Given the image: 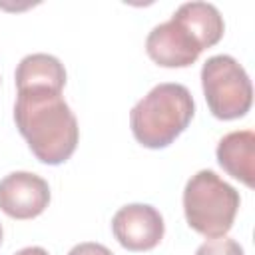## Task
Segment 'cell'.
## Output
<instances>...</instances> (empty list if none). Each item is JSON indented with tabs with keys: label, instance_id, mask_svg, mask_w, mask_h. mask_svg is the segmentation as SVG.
Listing matches in <instances>:
<instances>
[{
	"label": "cell",
	"instance_id": "obj_7",
	"mask_svg": "<svg viewBox=\"0 0 255 255\" xmlns=\"http://www.w3.org/2000/svg\"><path fill=\"white\" fill-rule=\"evenodd\" d=\"M50 203L46 179L30 171H14L0 179V209L12 219L38 217Z\"/></svg>",
	"mask_w": 255,
	"mask_h": 255
},
{
	"label": "cell",
	"instance_id": "obj_10",
	"mask_svg": "<svg viewBox=\"0 0 255 255\" xmlns=\"http://www.w3.org/2000/svg\"><path fill=\"white\" fill-rule=\"evenodd\" d=\"M195 255H245L235 239H211L197 247Z\"/></svg>",
	"mask_w": 255,
	"mask_h": 255
},
{
	"label": "cell",
	"instance_id": "obj_8",
	"mask_svg": "<svg viewBox=\"0 0 255 255\" xmlns=\"http://www.w3.org/2000/svg\"><path fill=\"white\" fill-rule=\"evenodd\" d=\"M219 165L235 179L253 187L255 183V133L251 129L231 131L217 143Z\"/></svg>",
	"mask_w": 255,
	"mask_h": 255
},
{
	"label": "cell",
	"instance_id": "obj_4",
	"mask_svg": "<svg viewBox=\"0 0 255 255\" xmlns=\"http://www.w3.org/2000/svg\"><path fill=\"white\" fill-rule=\"evenodd\" d=\"M239 201V191L211 169H201L191 175L183 189L187 225L209 239H221L229 233Z\"/></svg>",
	"mask_w": 255,
	"mask_h": 255
},
{
	"label": "cell",
	"instance_id": "obj_13",
	"mask_svg": "<svg viewBox=\"0 0 255 255\" xmlns=\"http://www.w3.org/2000/svg\"><path fill=\"white\" fill-rule=\"evenodd\" d=\"M0 245H2V225H0Z\"/></svg>",
	"mask_w": 255,
	"mask_h": 255
},
{
	"label": "cell",
	"instance_id": "obj_12",
	"mask_svg": "<svg viewBox=\"0 0 255 255\" xmlns=\"http://www.w3.org/2000/svg\"><path fill=\"white\" fill-rule=\"evenodd\" d=\"M14 255H50V253L44 247H24Z\"/></svg>",
	"mask_w": 255,
	"mask_h": 255
},
{
	"label": "cell",
	"instance_id": "obj_5",
	"mask_svg": "<svg viewBox=\"0 0 255 255\" xmlns=\"http://www.w3.org/2000/svg\"><path fill=\"white\" fill-rule=\"evenodd\" d=\"M205 102L217 120L243 118L253 104V88L245 68L227 54L205 60L201 68Z\"/></svg>",
	"mask_w": 255,
	"mask_h": 255
},
{
	"label": "cell",
	"instance_id": "obj_11",
	"mask_svg": "<svg viewBox=\"0 0 255 255\" xmlns=\"http://www.w3.org/2000/svg\"><path fill=\"white\" fill-rule=\"evenodd\" d=\"M68 255H114L106 245L102 243H92V241H86V243H78L70 249Z\"/></svg>",
	"mask_w": 255,
	"mask_h": 255
},
{
	"label": "cell",
	"instance_id": "obj_6",
	"mask_svg": "<svg viewBox=\"0 0 255 255\" xmlns=\"http://www.w3.org/2000/svg\"><path fill=\"white\" fill-rule=\"evenodd\" d=\"M112 231L124 249L149 251L161 241L165 225L155 207L147 203H129L116 211Z\"/></svg>",
	"mask_w": 255,
	"mask_h": 255
},
{
	"label": "cell",
	"instance_id": "obj_1",
	"mask_svg": "<svg viewBox=\"0 0 255 255\" xmlns=\"http://www.w3.org/2000/svg\"><path fill=\"white\" fill-rule=\"evenodd\" d=\"M18 131L32 153L48 165H60L72 157L78 145L80 128L62 92L22 90L14 106Z\"/></svg>",
	"mask_w": 255,
	"mask_h": 255
},
{
	"label": "cell",
	"instance_id": "obj_2",
	"mask_svg": "<svg viewBox=\"0 0 255 255\" xmlns=\"http://www.w3.org/2000/svg\"><path fill=\"white\" fill-rule=\"evenodd\" d=\"M225 32L223 16L209 2H185L173 16L157 24L145 40L147 56L163 68L191 66L205 48L215 46Z\"/></svg>",
	"mask_w": 255,
	"mask_h": 255
},
{
	"label": "cell",
	"instance_id": "obj_9",
	"mask_svg": "<svg viewBox=\"0 0 255 255\" xmlns=\"http://www.w3.org/2000/svg\"><path fill=\"white\" fill-rule=\"evenodd\" d=\"M66 84L64 64L50 54H30L16 68V88L22 90H52L62 92Z\"/></svg>",
	"mask_w": 255,
	"mask_h": 255
},
{
	"label": "cell",
	"instance_id": "obj_3",
	"mask_svg": "<svg viewBox=\"0 0 255 255\" xmlns=\"http://www.w3.org/2000/svg\"><path fill=\"white\" fill-rule=\"evenodd\" d=\"M195 114L189 90L181 84H157L129 112L133 137L149 149H161L185 131Z\"/></svg>",
	"mask_w": 255,
	"mask_h": 255
}]
</instances>
